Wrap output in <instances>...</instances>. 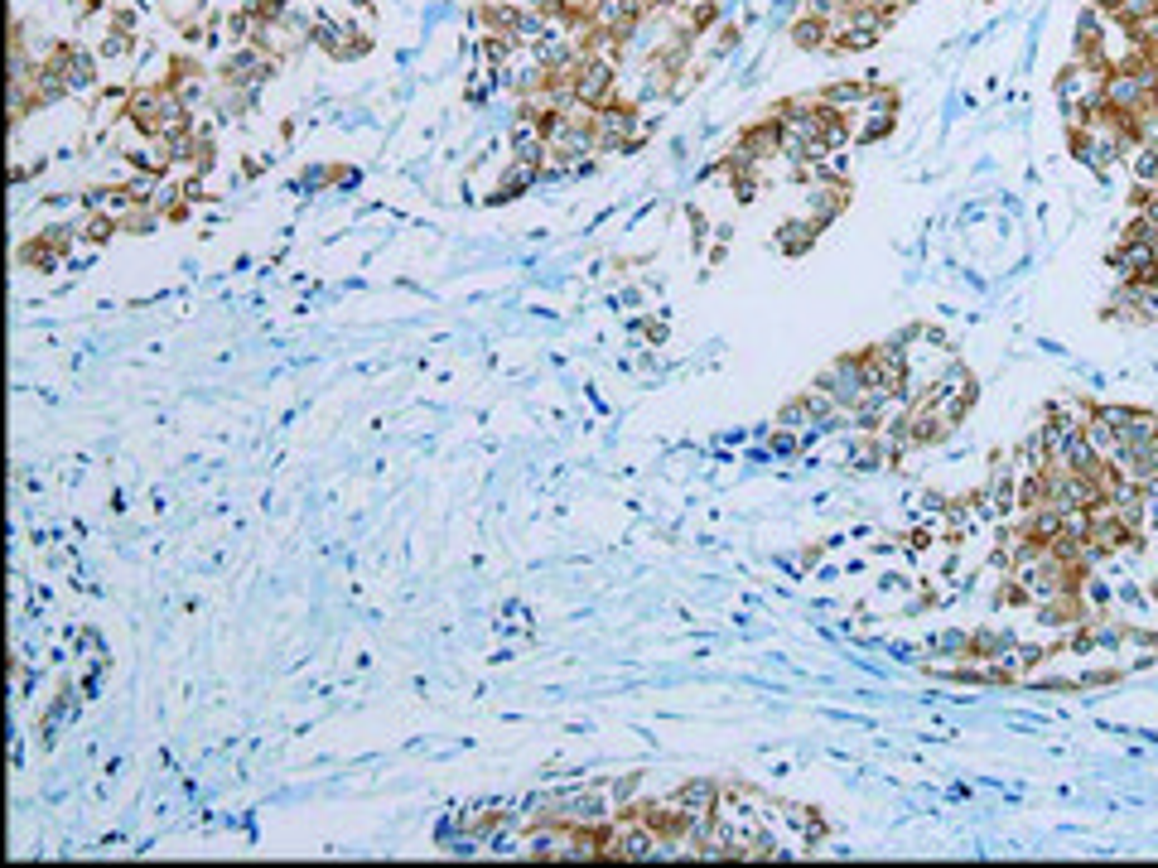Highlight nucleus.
<instances>
[{
  "instance_id": "nucleus-2",
  "label": "nucleus",
  "mask_w": 1158,
  "mask_h": 868,
  "mask_svg": "<svg viewBox=\"0 0 1158 868\" xmlns=\"http://www.w3.org/2000/svg\"><path fill=\"white\" fill-rule=\"evenodd\" d=\"M536 179H541V160H517V155H512V169L502 174V184H497V198H512V193L531 189Z\"/></svg>"
},
{
  "instance_id": "nucleus-4",
  "label": "nucleus",
  "mask_w": 1158,
  "mask_h": 868,
  "mask_svg": "<svg viewBox=\"0 0 1158 868\" xmlns=\"http://www.w3.org/2000/svg\"><path fill=\"white\" fill-rule=\"evenodd\" d=\"M131 54H136V39H131L126 29H111V25H107L102 44H97V58H102V63H126Z\"/></svg>"
},
{
  "instance_id": "nucleus-1",
  "label": "nucleus",
  "mask_w": 1158,
  "mask_h": 868,
  "mask_svg": "<svg viewBox=\"0 0 1158 868\" xmlns=\"http://www.w3.org/2000/svg\"><path fill=\"white\" fill-rule=\"evenodd\" d=\"M676 806L695 820V815H715V806H719V787L715 782H690V787H681L676 791Z\"/></svg>"
},
{
  "instance_id": "nucleus-7",
  "label": "nucleus",
  "mask_w": 1158,
  "mask_h": 868,
  "mask_svg": "<svg viewBox=\"0 0 1158 868\" xmlns=\"http://www.w3.org/2000/svg\"><path fill=\"white\" fill-rule=\"evenodd\" d=\"M1144 492H1149V502H1158V478H1154V483H1144Z\"/></svg>"
},
{
  "instance_id": "nucleus-5",
  "label": "nucleus",
  "mask_w": 1158,
  "mask_h": 868,
  "mask_svg": "<svg viewBox=\"0 0 1158 868\" xmlns=\"http://www.w3.org/2000/svg\"><path fill=\"white\" fill-rule=\"evenodd\" d=\"M777 242H782V251H792V256H797V251H806V246L816 242V222H811V217H806V222H787Z\"/></svg>"
},
{
  "instance_id": "nucleus-3",
  "label": "nucleus",
  "mask_w": 1158,
  "mask_h": 868,
  "mask_svg": "<svg viewBox=\"0 0 1158 868\" xmlns=\"http://www.w3.org/2000/svg\"><path fill=\"white\" fill-rule=\"evenodd\" d=\"M792 44H797V49H826V44H830L826 20H821L816 10H806L797 25H792Z\"/></svg>"
},
{
  "instance_id": "nucleus-6",
  "label": "nucleus",
  "mask_w": 1158,
  "mask_h": 868,
  "mask_svg": "<svg viewBox=\"0 0 1158 868\" xmlns=\"http://www.w3.org/2000/svg\"><path fill=\"white\" fill-rule=\"evenodd\" d=\"M25 261H29V266H39V271H54L58 261H63V246H54L49 237H39V242L25 246Z\"/></svg>"
}]
</instances>
